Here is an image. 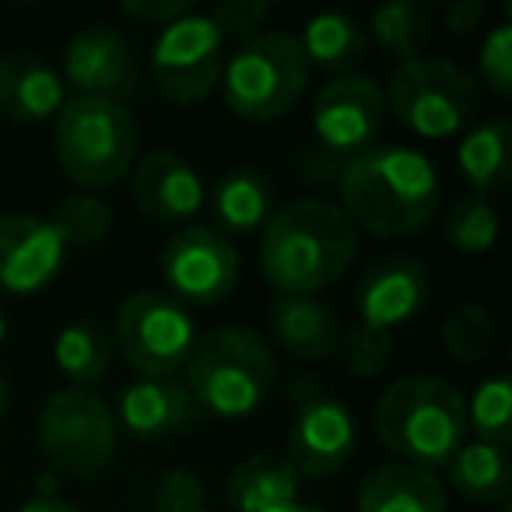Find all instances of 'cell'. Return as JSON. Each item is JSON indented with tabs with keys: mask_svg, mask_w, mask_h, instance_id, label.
I'll use <instances>...</instances> for the list:
<instances>
[{
	"mask_svg": "<svg viewBox=\"0 0 512 512\" xmlns=\"http://www.w3.org/2000/svg\"><path fill=\"white\" fill-rule=\"evenodd\" d=\"M372 36L386 53L400 57V64H404V60L421 57V50L428 46L432 15L414 0H393V4H383L372 15Z\"/></svg>",
	"mask_w": 512,
	"mask_h": 512,
	"instance_id": "cell-28",
	"label": "cell"
},
{
	"mask_svg": "<svg viewBox=\"0 0 512 512\" xmlns=\"http://www.w3.org/2000/svg\"><path fill=\"white\" fill-rule=\"evenodd\" d=\"M53 362L78 390H88L109 372L113 341H109L106 327L95 320L67 323L57 334V344H53Z\"/></svg>",
	"mask_w": 512,
	"mask_h": 512,
	"instance_id": "cell-26",
	"label": "cell"
},
{
	"mask_svg": "<svg viewBox=\"0 0 512 512\" xmlns=\"http://www.w3.org/2000/svg\"><path fill=\"white\" fill-rule=\"evenodd\" d=\"M200 404L179 376L137 379L120 393L116 418L137 439H169L200 421Z\"/></svg>",
	"mask_w": 512,
	"mask_h": 512,
	"instance_id": "cell-18",
	"label": "cell"
},
{
	"mask_svg": "<svg viewBox=\"0 0 512 512\" xmlns=\"http://www.w3.org/2000/svg\"><path fill=\"white\" fill-rule=\"evenodd\" d=\"M432 295V278L418 260H383L365 274L358 288V327L393 334L397 327L411 323L425 309Z\"/></svg>",
	"mask_w": 512,
	"mask_h": 512,
	"instance_id": "cell-17",
	"label": "cell"
},
{
	"mask_svg": "<svg viewBox=\"0 0 512 512\" xmlns=\"http://www.w3.org/2000/svg\"><path fill=\"white\" fill-rule=\"evenodd\" d=\"M358 512H446V488L425 467L383 463L358 488Z\"/></svg>",
	"mask_w": 512,
	"mask_h": 512,
	"instance_id": "cell-20",
	"label": "cell"
},
{
	"mask_svg": "<svg viewBox=\"0 0 512 512\" xmlns=\"http://www.w3.org/2000/svg\"><path fill=\"white\" fill-rule=\"evenodd\" d=\"M8 341V316H4V309H0V344Z\"/></svg>",
	"mask_w": 512,
	"mask_h": 512,
	"instance_id": "cell-41",
	"label": "cell"
},
{
	"mask_svg": "<svg viewBox=\"0 0 512 512\" xmlns=\"http://www.w3.org/2000/svg\"><path fill=\"white\" fill-rule=\"evenodd\" d=\"M151 505L155 512H207V491L190 470H169L155 484Z\"/></svg>",
	"mask_w": 512,
	"mask_h": 512,
	"instance_id": "cell-34",
	"label": "cell"
},
{
	"mask_svg": "<svg viewBox=\"0 0 512 512\" xmlns=\"http://www.w3.org/2000/svg\"><path fill=\"white\" fill-rule=\"evenodd\" d=\"M460 172L470 186L474 197H488V193L502 190L512 176V127L509 120H488L481 127H474L460 141L456 151Z\"/></svg>",
	"mask_w": 512,
	"mask_h": 512,
	"instance_id": "cell-24",
	"label": "cell"
},
{
	"mask_svg": "<svg viewBox=\"0 0 512 512\" xmlns=\"http://www.w3.org/2000/svg\"><path fill=\"white\" fill-rule=\"evenodd\" d=\"M116 344L123 362L141 379H169L186 369L197 323L186 306L162 292H137L116 313Z\"/></svg>",
	"mask_w": 512,
	"mask_h": 512,
	"instance_id": "cell-9",
	"label": "cell"
},
{
	"mask_svg": "<svg viewBox=\"0 0 512 512\" xmlns=\"http://www.w3.org/2000/svg\"><path fill=\"white\" fill-rule=\"evenodd\" d=\"M271 15V4L264 0H232V4H221L211 11L214 25L225 32V39L232 36H256V29L267 22Z\"/></svg>",
	"mask_w": 512,
	"mask_h": 512,
	"instance_id": "cell-36",
	"label": "cell"
},
{
	"mask_svg": "<svg viewBox=\"0 0 512 512\" xmlns=\"http://www.w3.org/2000/svg\"><path fill=\"white\" fill-rule=\"evenodd\" d=\"M225 43V32L214 25L211 15H200V11L165 25L151 50V78L158 92L176 106L207 99L221 85V71L228 60Z\"/></svg>",
	"mask_w": 512,
	"mask_h": 512,
	"instance_id": "cell-10",
	"label": "cell"
},
{
	"mask_svg": "<svg viewBox=\"0 0 512 512\" xmlns=\"http://www.w3.org/2000/svg\"><path fill=\"white\" fill-rule=\"evenodd\" d=\"M376 435L414 467H446L467 439V404L439 376H404L376 404Z\"/></svg>",
	"mask_w": 512,
	"mask_h": 512,
	"instance_id": "cell-3",
	"label": "cell"
},
{
	"mask_svg": "<svg viewBox=\"0 0 512 512\" xmlns=\"http://www.w3.org/2000/svg\"><path fill=\"white\" fill-rule=\"evenodd\" d=\"M278 379V362L253 327H218L197 337L186 358V379L193 400L214 418H249L267 404Z\"/></svg>",
	"mask_w": 512,
	"mask_h": 512,
	"instance_id": "cell-4",
	"label": "cell"
},
{
	"mask_svg": "<svg viewBox=\"0 0 512 512\" xmlns=\"http://www.w3.org/2000/svg\"><path fill=\"white\" fill-rule=\"evenodd\" d=\"M123 11H127L130 18H137V22H151V25H172L176 18H183V15H190L193 11V4L190 0H127L123 4Z\"/></svg>",
	"mask_w": 512,
	"mask_h": 512,
	"instance_id": "cell-37",
	"label": "cell"
},
{
	"mask_svg": "<svg viewBox=\"0 0 512 512\" xmlns=\"http://www.w3.org/2000/svg\"><path fill=\"white\" fill-rule=\"evenodd\" d=\"M477 67H481V81L495 95L512 92V25L509 22L495 25V29L484 36Z\"/></svg>",
	"mask_w": 512,
	"mask_h": 512,
	"instance_id": "cell-33",
	"label": "cell"
},
{
	"mask_svg": "<svg viewBox=\"0 0 512 512\" xmlns=\"http://www.w3.org/2000/svg\"><path fill=\"white\" fill-rule=\"evenodd\" d=\"M302 53H306L309 67H323V71H348L365 57L369 36L365 29L348 15H316L306 22L299 39Z\"/></svg>",
	"mask_w": 512,
	"mask_h": 512,
	"instance_id": "cell-27",
	"label": "cell"
},
{
	"mask_svg": "<svg viewBox=\"0 0 512 512\" xmlns=\"http://www.w3.org/2000/svg\"><path fill=\"white\" fill-rule=\"evenodd\" d=\"M386 109L411 134L442 141L460 134L477 109V85L463 67L439 57H414L393 67L386 81Z\"/></svg>",
	"mask_w": 512,
	"mask_h": 512,
	"instance_id": "cell-7",
	"label": "cell"
},
{
	"mask_svg": "<svg viewBox=\"0 0 512 512\" xmlns=\"http://www.w3.org/2000/svg\"><path fill=\"white\" fill-rule=\"evenodd\" d=\"M341 211L351 225L379 239L418 235L435 218L442 200V183L432 158L414 148H369L344 162L337 176Z\"/></svg>",
	"mask_w": 512,
	"mask_h": 512,
	"instance_id": "cell-1",
	"label": "cell"
},
{
	"mask_svg": "<svg viewBox=\"0 0 512 512\" xmlns=\"http://www.w3.org/2000/svg\"><path fill=\"white\" fill-rule=\"evenodd\" d=\"M64 78L32 53L0 57V113L15 123H43L64 109Z\"/></svg>",
	"mask_w": 512,
	"mask_h": 512,
	"instance_id": "cell-19",
	"label": "cell"
},
{
	"mask_svg": "<svg viewBox=\"0 0 512 512\" xmlns=\"http://www.w3.org/2000/svg\"><path fill=\"white\" fill-rule=\"evenodd\" d=\"M449 484L456 495L467 498L474 505L505 502L512 488V467L505 446H491V442H470L463 446L453 460L446 463Z\"/></svg>",
	"mask_w": 512,
	"mask_h": 512,
	"instance_id": "cell-25",
	"label": "cell"
},
{
	"mask_svg": "<svg viewBox=\"0 0 512 512\" xmlns=\"http://www.w3.org/2000/svg\"><path fill=\"white\" fill-rule=\"evenodd\" d=\"M306 81L309 64L299 36L256 32L225 60L221 92L232 116L246 123H271L302 99Z\"/></svg>",
	"mask_w": 512,
	"mask_h": 512,
	"instance_id": "cell-6",
	"label": "cell"
},
{
	"mask_svg": "<svg viewBox=\"0 0 512 512\" xmlns=\"http://www.w3.org/2000/svg\"><path fill=\"white\" fill-rule=\"evenodd\" d=\"M271 204H274L271 183L253 165H239V169L225 172L211 193L214 221H218L221 235L256 232L260 225H267Z\"/></svg>",
	"mask_w": 512,
	"mask_h": 512,
	"instance_id": "cell-23",
	"label": "cell"
},
{
	"mask_svg": "<svg viewBox=\"0 0 512 512\" xmlns=\"http://www.w3.org/2000/svg\"><path fill=\"white\" fill-rule=\"evenodd\" d=\"M39 449L46 463L71 477H99L116 453V418L92 390L50 393L39 411Z\"/></svg>",
	"mask_w": 512,
	"mask_h": 512,
	"instance_id": "cell-8",
	"label": "cell"
},
{
	"mask_svg": "<svg viewBox=\"0 0 512 512\" xmlns=\"http://www.w3.org/2000/svg\"><path fill=\"white\" fill-rule=\"evenodd\" d=\"M274 337L302 362H323L337 348V320L323 302L306 295H281L271 313Z\"/></svg>",
	"mask_w": 512,
	"mask_h": 512,
	"instance_id": "cell-22",
	"label": "cell"
},
{
	"mask_svg": "<svg viewBox=\"0 0 512 512\" xmlns=\"http://www.w3.org/2000/svg\"><path fill=\"white\" fill-rule=\"evenodd\" d=\"M481 18H484L481 0H456L453 8L446 11L449 32H460V36H467L470 29H477V22H481Z\"/></svg>",
	"mask_w": 512,
	"mask_h": 512,
	"instance_id": "cell-38",
	"label": "cell"
},
{
	"mask_svg": "<svg viewBox=\"0 0 512 512\" xmlns=\"http://www.w3.org/2000/svg\"><path fill=\"white\" fill-rule=\"evenodd\" d=\"M446 242L460 253H488L498 239V211L491 207L488 197H463L446 214Z\"/></svg>",
	"mask_w": 512,
	"mask_h": 512,
	"instance_id": "cell-30",
	"label": "cell"
},
{
	"mask_svg": "<svg viewBox=\"0 0 512 512\" xmlns=\"http://www.w3.org/2000/svg\"><path fill=\"white\" fill-rule=\"evenodd\" d=\"M358 442V425L341 397L302 386L295 400V421L288 432V456L299 477H330L351 460Z\"/></svg>",
	"mask_w": 512,
	"mask_h": 512,
	"instance_id": "cell-12",
	"label": "cell"
},
{
	"mask_svg": "<svg viewBox=\"0 0 512 512\" xmlns=\"http://www.w3.org/2000/svg\"><path fill=\"white\" fill-rule=\"evenodd\" d=\"M467 432L477 435V442L505 446L512 435V386L505 376L484 379L474 390V400L467 404Z\"/></svg>",
	"mask_w": 512,
	"mask_h": 512,
	"instance_id": "cell-29",
	"label": "cell"
},
{
	"mask_svg": "<svg viewBox=\"0 0 512 512\" xmlns=\"http://www.w3.org/2000/svg\"><path fill=\"white\" fill-rule=\"evenodd\" d=\"M162 278L179 299L193 306H218L235 292L239 253L232 239L211 225H186L165 242Z\"/></svg>",
	"mask_w": 512,
	"mask_h": 512,
	"instance_id": "cell-11",
	"label": "cell"
},
{
	"mask_svg": "<svg viewBox=\"0 0 512 512\" xmlns=\"http://www.w3.org/2000/svg\"><path fill=\"white\" fill-rule=\"evenodd\" d=\"M358 253V232L348 214L320 197H302L281 207L264 225L260 267L281 295H306L344 278Z\"/></svg>",
	"mask_w": 512,
	"mask_h": 512,
	"instance_id": "cell-2",
	"label": "cell"
},
{
	"mask_svg": "<svg viewBox=\"0 0 512 512\" xmlns=\"http://www.w3.org/2000/svg\"><path fill=\"white\" fill-rule=\"evenodd\" d=\"M278 512H316V509H299V505H292V509H278Z\"/></svg>",
	"mask_w": 512,
	"mask_h": 512,
	"instance_id": "cell-42",
	"label": "cell"
},
{
	"mask_svg": "<svg viewBox=\"0 0 512 512\" xmlns=\"http://www.w3.org/2000/svg\"><path fill=\"white\" fill-rule=\"evenodd\" d=\"M64 88H74L88 99H113L134 92L137 64L127 39L109 25L81 29L64 50Z\"/></svg>",
	"mask_w": 512,
	"mask_h": 512,
	"instance_id": "cell-15",
	"label": "cell"
},
{
	"mask_svg": "<svg viewBox=\"0 0 512 512\" xmlns=\"http://www.w3.org/2000/svg\"><path fill=\"white\" fill-rule=\"evenodd\" d=\"M393 355V337L376 334V330L355 327L344 337V362H348L351 376H376L386 369Z\"/></svg>",
	"mask_w": 512,
	"mask_h": 512,
	"instance_id": "cell-35",
	"label": "cell"
},
{
	"mask_svg": "<svg viewBox=\"0 0 512 512\" xmlns=\"http://www.w3.org/2000/svg\"><path fill=\"white\" fill-rule=\"evenodd\" d=\"M228 502L239 512L292 509L299 498V474L285 456L253 453L228 474Z\"/></svg>",
	"mask_w": 512,
	"mask_h": 512,
	"instance_id": "cell-21",
	"label": "cell"
},
{
	"mask_svg": "<svg viewBox=\"0 0 512 512\" xmlns=\"http://www.w3.org/2000/svg\"><path fill=\"white\" fill-rule=\"evenodd\" d=\"M57 158L85 193L116 186L137 162V127L123 102L74 95L57 113Z\"/></svg>",
	"mask_w": 512,
	"mask_h": 512,
	"instance_id": "cell-5",
	"label": "cell"
},
{
	"mask_svg": "<svg viewBox=\"0 0 512 512\" xmlns=\"http://www.w3.org/2000/svg\"><path fill=\"white\" fill-rule=\"evenodd\" d=\"M18 512H78L71 502H64V498H57V495H50V498H32V502H25Z\"/></svg>",
	"mask_w": 512,
	"mask_h": 512,
	"instance_id": "cell-39",
	"label": "cell"
},
{
	"mask_svg": "<svg viewBox=\"0 0 512 512\" xmlns=\"http://www.w3.org/2000/svg\"><path fill=\"white\" fill-rule=\"evenodd\" d=\"M134 204L158 225L190 221L204 207V179L176 151H151L134 162Z\"/></svg>",
	"mask_w": 512,
	"mask_h": 512,
	"instance_id": "cell-16",
	"label": "cell"
},
{
	"mask_svg": "<svg viewBox=\"0 0 512 512\" xmlns=\"http://www.w3.org/2000/svg\"><path fill=\"white\" fill-rule=\"evenodd\" d=\"M386 120V95L365 74H344L320 88L313 106L316 141L334 155H362L372 148Z\"/></svg>",
	"mask_w": 512,
	"mask_h": 512,
	"instance_id": "cell-13",
	"label": "cell"
},
{
	"mask_svg": "<svg viewBox=\"0 0 512 512\" xmlns=\"http://www.w3.org/2000/svg\"><path fill=\"white\" fill-rule=\"evenodd\" d=\"M53 225L60 228V235L67 239V249L78 246H95V242L106 239L109 225H113V211H109L106 200L92 197V193H74L53 214Z\"/></svg>",
	"mask_w": 512,
	"mask_h": 512,
	"instance_id": "cell-32",
	"label": "cell"
},
{
	"mask_svg": "<svg viewBox=\"0 0 512 512\" xmlns=\"http://www.w3.org/2000/svg\"><path fill=\"white\" fill-rule=\"evenodd\" d=\"M8 404H11V386H8V379H4V372H0V418L8 414Z\"/></svg>",
	"mask_w": 512,
	"mask_h": 512,
	"instance_id": "cell-40",
	"label": "cell"
},
{
	"mask_svg": "<svg viewBox=\"0 0 512 512\" xmlns=\"http://www.w3.org/2000/svg\"><path fill=\"white\" fill-rule=\"evenodd\" d=\"M442 344L456 362H481L488 358L491 344H495V323H491L488 309L477 302H463L442 323Z\"/></svg>",
	"mask_w": 512,
	"mask_h": 512,
	"instance_id": "cell-31",
	"label": "cell"
},
{
	"mask_svg": "<svg viewBox=\"0 0 512 512\" xmlns=\"http://www.w3.org/2000/svg\"><path fill=\"white\" fill-rule=\"evenodd\" d=\"M67 260V239L50 218L0 214V288L11 295H32L60 274Z\"/></svg>",
	"mask_w": 512,
	"mask_h": 512,
	"instance_id": "cell-14",
	"label": "cell"
},
{
	"mask_svg": "<svg viewBox=\"0 0 512 512\" xmlns=\"http://www.w3.org/2000/svg\"><path fill=\"white\" fill-rule=\"evenodd\" d=\"M502 512H509V505H502Z\"/></svg>",
	"mask_w": 512,
	"mask_h": 512,
	"instance_id": "cell-43",
	"label": "cell"
}]
</instances>
